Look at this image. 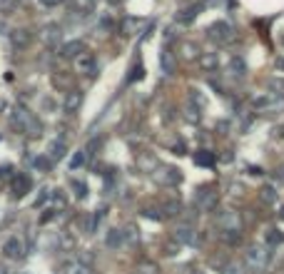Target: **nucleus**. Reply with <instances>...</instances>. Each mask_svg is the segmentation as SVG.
Returning a JSON list of instances; mask_svg holds the SVG:
<instances>
[{
  "instance_id": "e433bc0d",
  "label": "nucleus",
  "mask_w": 284,
  "mask_h": 274,
  "mask_svg": "<svg viewBox=\"0 0 284 274\" xmlns=\"http://www.w3.org/2000/svg\"><path fill=\"white\" fill-rule=\"evenodd\" d=\"M279 217H282V219H284V209H282V212H279Z\"/></svg>"
},
{
  "instance_id": "dca6fc26",
  "label": "nucleus",
  "mask_w": 284,
  "mask_h": 274,
  "mask_svg": "<svg viewBox=\"0 0 284 274\" xmlns=\"http://www.w3.org/2000/svg\"><path fill=\"white\" fill-rule=\"evenodd\" d=\"M140 25H142L140 18H127V20H122V33H125V35H135Z\"/></svg>"
},
{
  "instance_id": "f03ea898",
  "label": "nucleus",
  "mask_w": 284,
  "mask_h": 274,
  "mask_svg": "<svg viewBox=\"0 0 284 274\" xmlns=\"http://www.w3.org/2000/svg\"><path fill=\"white\" fill-rule=\"evenodd\" d=\"M267 259H269V252L262 249V247H249L247 249V267L254 269V272H262L267 267Z\"/></svg>"
},
{
  "instance_id": "aec40b11",
  "label": "nucleus",
  "mask_w": 284,
  "mask_h": 274,
  "mask_svg": "<svg viewBox=\"0 0 284 274\" xmlns=\"http://www.w3.org/2000/svg\"><path fill=\"white\" fill-rule=\"evenodd\" d=\"M264 242H267V244H282V242H284V234H282L279 229H269V232L264 234Z\"/></svg>"
},
{
  "instance_id": "4c0bfd02",
  "label": "nucleus",
  "mask_w": 284,
  "mask_h": 274,
  "mask_svg": "<svg viewBox=\"0 0 284 274\" xmlns=\"http://www.w3.org/2000/svg\"><path fill=\"white\" fill-rule=\"evenodd\" d=\"M85 3H92V0H85Z\"/></svg>"
},
{
  "instance_id": "412c9836",
  "label": "nucleus",
  "mask_w": 284,
  "mask_h": 274,
  "mask_svg": "<svg viewBox=\"0 0 284 274\" xmlns=\"http://www.w3.org/2000/svg\"><path fill=\"white\" fill-rule=\"evenodd\" d=\"M195 162L202 165V167H205V165L210 167V165H214V155H212V152H200V155H195Z\"/></svg>"
},
{
  "instance_id": "c756f323",
  "label": "nucleus",
  "mask_w": 284,
  "mask_h": 274,
  "mask_svg": "<svg viewBox=\"0 0 284 274\" xmlns=\"http://www.w3.org/2000/svg\"><path fill=\"white\" fill-rule=\"evenodd\" d=\"M182 50H185V55H187V58H195V50H197V48H195L192 43H187V45H185Z\"/></svg>"
},
{
  "instance_id": "6e6552de",
  "label": "nucleus",
  "mask_w": 284,
  "mask_h": 274,
  "mask_svg": "<svg viewBox=\"0 0 284 274\" xmlns=\"http://www.w3.org/2000/svg\"><path fill=\"white\" fill-rule=\"evenodd\" d=\"M30 187H33V182H30V177H28V175H18V177L13 180V192H15L18 197L28 194V192H30Z\"/></svg>"
},
{
  "instance_id": "4468645a",
  "label": "nucleus",
  "mask_w": 284,
  "mask_h": 274,
  "mask_svg": "<svg viewBox=\"0 0 284 274\" xmlns=\"http://www.w3.org/2000/svg\"><path fill=\"white\" fill-rule=\"evenodd\" d=\"M160 65H162V70H165L167 75H172V73H175V55H172V53H170L167 48L162 50V58H160Z\"/></svg>"
},
{
  "instance_id": "7c9ffc66",
  "label": "nucleus",
  "mask_w": 284,
  "mask_h": 274,
  "mask_svg": "<svg viewBox=\"0 0 284 274\" xmlns=\"http://www.w3.org/2000/svg\"><path fill=\"white\" fill-rule=\"evenodd\" d=\"M202 65H205V68H214V65H217L214 55H210V58H202Z\"/></svg>"
},
{
  "instance_id": "20e7f679",
  "label": "nucleus",
  "mask_w": 284,
  "mask_h": 274,
  "mask_svg": "<svg viewBox=\"0 0 284 274\" xmlns=\"http://www.w3.org/2000/svg\"><path fill=\"white\" fill-rule=\"evenodd\" d=\"M3 254L10 257V259L25 257V244H23V239H20V237H10V239L3 244Z\"/></svg>"
},
{
  "instance_id": "473e14b6",
  "label": "nucleus",
  "mask_w": 284,
  "mask_h": 274,
  "mask_svg": "<svg viewBox=\"0 0 284 274\" xmlns=\"http://www.w3.org/2000/svg\"><path fill=\"white\" fill-rule=\"evenodd\" d=\"M40 3H43V5H48V8H53V5H58V3H60V0H40Z\"/></svg>"
},
{
  "instance_id": "0eeeda50",
  "label": "nucleus",
  "mask_w": 284,
  "mask_h": 274,
  "mask_svg": "<svg viewBox=\"0 0 284 274\" xmlns=\"http://www.w3.org/2000/svg\"><path fill=\"white\" fill-rule=\"evenodd\" d=\"M60 38H63V33H60V28H58V25H48V28L40 33V40H43L45 45H58V43H60Z\"/></svg>"
},
{
  "instance_id": "c9c22d12",
  "label": "nucleus",
  "mask_w": 284,
  "mask_h": 274,
  "mask_svg": "<svg viewBox=\"0 0 284 274\" xmlns=\"http://www.w3.org/2000/svg\"><path fill=\"white\" fill-rule=\"evenodd\" d=\"M0 274H8V267L5 264H0Z\"/></svg>"
},
{
  "instance_id": "4be33fe9",
  "label": "nucleus",
  "mask_w": 284,
  "mask_h": 274,
  "mask_svg": "<svg viewBox=\"0 0 284 274\" xmlns=\"http://www.w3.org/2000/svg\"><path fill=\"white\" fill-rule=\"evenodd\" d=\"M85 160H87V152H82V150H80V152H75V155H72L70 167H72V170H77V167H82V165H85Z\"/></svg>"
},
{
  "instance_id": "393cba45",
  "label": "nucleus",
  "mask_w": 284,
  "mask_h": 274,
  "mask_svg": "<svg viewBox=\"0 0 284 274\" xmlns=\"http://www.w3.org/2000/svg\"><path fill=\"white\" fill-rule=\"evenodd\" d=\"M72 189H75V194H77L80 199L87 197V184H85V182H77V180H75V182H72Z\"/></svg>"
},
{
  "instance_id": "f257e3e1",
  "label": "nucleus",
  "mask_w": 284,
  "mask_h": 274,
  "mask_svg": "<svg viewBox=\"0 0 284 274\" xmlns=\"http://www.w3.org/2000/svg\"><path fill=\"white\" fill-rule=\"evenodd\" d=\"M13 122H15L20 130H25L28 135H40V122H38V120H35L28 110H23V107H18V110H15Z\"/></svg>"
},
{
  "instance_id": "b1692460",
  "label": "nucleus",
  "mask_w": 284,
  "mask_h": 274,
  "mask_svg": "<svg viewBox=\"0 0 284 274\" xmlns=\"http://www.w3.org/2000/svg\"><path fill=\"white\" fill-rule=\"evenodd\" d=\"M185 117H187L190 122H200V110H197V107H192V105H187V110H185Z\"/></svg>"
},
{
  "instance_id": "2eb2a0df",
  "label": "nucleus",
  "mask_w": 284,
  "mask_h": 274,
  "mask_svg": "<svg viewBox=\"0 0 284 274\" xmlns=\"http://www.w3.org/2000/svg\"><path fill=\"white\" fill-rule=\"evenodd\" d=\"M165 175H157V180L160 182H167V184H177L182 177H180V172L175 170V167H167V170H162Z\"/></svg>"
},
{
  "instance_id": "c85d7f7f",
  "label": "nucleus",
  "mask_w": 284,
  "mask_h": 274,
  "mask_svg": "<svg viewBox=\"0 0 284 274\" xmlns=\"http://www.w3.org/2000/svg\"><path fill=\"white\" fill-rule=\"evenodd\" d=\"M177 209H180V204H177V202H170V204H165V212H167V214H177Z\"/></svg>"
},
{
  "instance_id": "f3484780",
  "label": "nucleus",
  "mask_w": 284,
  "mask_h": 274,
  "mask_svg": "<svg viewBox=\"0 0 284 274\" xmlns=\"http://www.w3.org/2000/svg\"><path fill=\"white\" fill-rule=\"evenodd\" d=\"M65 150H68L65 142H63V140H55V142L50 145V160H63V157H65Z\"/></svg>"
},
{
  "instance_id": "2f4dec72",
  "label": "nucleus",
  "mask_w": 284,
  "mask_h": 274,
  "mask_svg": "<svg viewBox=\"0 0 284 274\" xmlns=\"http://www.w3.org/2000/svg\"><path fill=\"white\" fill-rule=\"evenodd\" d=\"M224 274H242V272H239L237 264H229V267H224Z\"/></svg>"
},
{
  "instance_id": "9d476101",
  "label": "nucleus",
  "mask_w": 284,
  "mask_h": 274,
  "mask_svg": "<svg viewBox=\"0 0 284 274\" xmlns=\"http://www.w3.org/2000/svg\"><path fill=\"white\" fill-rule=\"evenodd\" d=\"M197 204H200L202 209H212V207L217 204V194H214L212 189H202L200 197H197Z\"/></svg>"
},
{
  "instance_id": "39448f33",
  "label": "nucleus",
  "mask_w": 284,
  "mask_h": 274,
  "mask_svg": "<svg viewBox=\"0 0 284 274\" xmlns=\"http://www.w3.org/2000/svg\"><path fill=\"white\" fill-rule=\"evenodd\" d=\"M205 8V3H195V5H190V8H182L180 13H177V23H182V25H190L197 15H200V10Z\"/></svg>"
},
{
  "instance_id": "a211bd4d",
  "label": "nucleus",
  "mask_w": 284,
  "mask_h": 274,
  "mask_svg": "<svg viewBox=\"0 0 284 274\" xmlns=\"http://www.w3.org/2000/svg\"><path fill=\"white\" fill-rule=\"evenodd\" d=\"M105 244H107L110 249L120 247V244H122V232H120V229H110L107 237H105Z\"/></svg>"
},
{
  "instance_id": "7ed1b4c3",
  "label": "nucleus",
  "mask_w": 284,
  "mask_h": 274,
  "mask_svg": "<svg viewBox=\"0 0 284 274\" xmlns=\"http://www.w3.org/2000/svg\"><path fill=\"white\" fill-rule=\"evenodd\" d=\"M232 25L229 23H224V20H219V23H212L210 25V30H207V35L212 38V40H217V43H227L229 38H232Z\"/></svg>"
},
{
  "instance_id": "f704fd0d",
  "label": "nucleus",
  "mask_w": 284,
  "mask_h": 274,
  "mask_svg": "<svg viewBox=\"0 0 284 274\" xmlns=\"http://www.w3.org/2000/svg\"><path fill=\"white\" fill-rule=\"evenodd\" d=\"M277 68H279V70H284V58H279V60H277Z\"/></svg>"
},
{
  "instance_id": "f8f14e48",
  "label": "nucleus",
  "mask_w": 284,
  "mask_h": 274,
  "mask_svg": "<svg viewBox=\"0 0 284 274\" xmlns=\"http://www.w3.org/2000/svg\"><path fill=\"white\" fill-rule=\"evenodd\" d=\"M80 53H82V43H80V40H72V43L63 45V50H60L63 58H77Z\"/></svg>"
},
{
  "instance_id": "423d86ee",
  "label": "nucleus",
  "mask_w": 284,
  "mask_h": 274,
  "mask_svg": "<svg viewBox=\"0 0 284 274\" xmlns=\"http://www.w3.org/2000/svg\"><path fill=\"white\" fill-rule=\"evenodd\" d=\"M75 65H77V73H85V75H87V73H95V68H97V65H95V58H92L90 53H80V55L75 58Z\"/></svg>"
},
{
  "instance_id": "ddd939ff",
  "label": "nucleus",
  "mask_w": 284,
  "mask_h": 274,
  "mask_svg": "<svg viewBox=\"0 0 284 274\" xmlns=\"http://www.w3.org/2000/svg\"><path fill=\"white\" fill-rule=\"evenodd\" d=\"M175 239H177L180 244H192V242H195V232H192V227H177Z\"/></svg>"
},
{
  "instance_id": "bb28decb",
  "label": "nucleus",
  "mask_w": 284,
  "mask_h": 274,
  "mask_svg": "<svg viewBox=\"0 0 284 274\" xmlns=\"http://www.w3.org/2000/svg\"><path fill=\"white\" fill-rule=\"evenodd\" d=\"M142 78V65H135V70H132V75L127 78V83H135V80H140Z\"/></svg>"
},
{
  "instance_id": "5701e85b",
  "label": "nucleus",
  "mask_w": 284,
  "mask_h": 274,
  "mask_svg": "<svg viewBox=\"0 0 284 274\" xmlns=\"http://www.w3.org/2000/svg\"><path fill=\"white\" fill-rule=\"evenodd\" d=\"M232 70H234V75H242V73L247 70L244 60H242V58H232Z\"/></svg>"
},
{
  "instance_id": "a878e982",
  "label": "nucleus",
  "mask_w": 284,
  "mask_h": 274,
  "mask_svg": "<svg viewBox=\"0 0 284 274\" xmlns=\"http://www.w3.org/2000/svg\"><path fill=\"white\" fill-rule=\"evenodd\" d=\"M262 199H264L267 204H272V202L277 199V192H274L272 187H264V189H262Z\"/></svg>"
},
{
  "instance_id": "9b49d317",
  "label": "nucleus",
  "mask_w": 284,
  "mask_h": 274,
  "mask_svg": "<svg viewBox=\"0 0 284 274\" xmlns=\"http://www.w3.org/2000/svg\"><path fill=\"white\" fill-rule=\"evenodd\" d=\"M60 274H90V269L82 264V262H65Z\"/></svg>"
},
{
  "instance_id": "1a4fd4ad",
  "label": "nucleus",
  "mask_w": 284,
  "mask_h": 274,
  "mask_svg": "<svg viewBox=\"0 0 284 274\" xmlns=\"http://www.w3.org/2000/svg\"><path fill=\"white\" fill-rule=\"evenodd\" d=\"M80 105H82V92L80 90L68 92V97H65V112H77Z\"/></svg>"
},
{
  "instance_id": "cd10ccee",
  "label": "nucleus",
  "mask_w": 284,
  "mask_h": 274,
  "mask_svg": "<svg viewBox=\"0 0 284 274\" xmlns=\"http://www.w3.org/2000/svg\"><path fill=\"white\" fill-rule=\"evenodd\" d=\"M35 167L38 170H48L50 167V160L48 157H35Z\"/></svg>"
},
{
  "instance_id": "6ab92c4d",
  "label": "nucleus",
  "mask_w": 284,
  "mask_h": 274,
  "mask_svg": "<svg viewBox=\"0 0 284 274\" xmlns=\"http://www.w3.org/2000/svg\"><path fill=\"white\" fill-rule=\"evenodd\" d=\"M13 43H15L18 48H25V45L30 43V33H28V30H15V33H13Z\"/></svg>"
},
{
  "instance_id": "72a5a7b5",
  "label": "nucleus",
  "mask_w": 284,
  "mask_h": 274,
  "mask_svg": "<svg viewBox=\"0 0 284 274\" xmlns=\"http://www.w3.org/2000/svg\"><path fill=\"white\" fill-rule=\"evenodd\" d=\"M272 85L279 88V90H284V80H272Z\"/></svg>"
}]
</instances>
